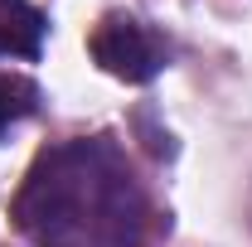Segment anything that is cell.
Wrapping results in <instances>:
<instances>
[{
  "instance_id": "cell-1",
  "label": "cell",
  "mask_w": 252,
  "mask_h": 247,
  "mask_svg": "<svg viewBox=\"0 0 252 247\" xmlns=\"http://www.w3.org/2000/svg\"><path fill=\"white\" fill-rule=\"evenodd\" d=\"M10 218L39 247H141L151 204L117 141L78 136L30 165Z\"/></svg>"
},
{
  "instance_id": "cell-2",
  "label": "cell",
  "mask_w": 252,
  "mask_h": 247,
  "mask_svg": "<svg viewBox=\"0 0 252 247\" xmlns=\"http://www.w3.org/2000/svg\"><path fill=\"white\" fill-rule=\"evenodd\" d=\"M88 49H93V59L102 63L112 78H122V83H151L160 68H165V59H170L165 39L151 34L141 20H131V15H107L93 30Z\"/></svg>"
},
{
  "instance_id": "cell-3",
  "label": "cell",
  "mask_w": 252,
  "mask_h": 247,
  "mask_svg": "<svg viewBox=\"0 0 252 247\" xmlns=\"http://www.w3.org/2000/svg\"><path fill=\"white\" fill-rule=\"evenodd\" d=\"M44 49V15L30 0H0V59H34Z\"/></svg>"
},
{
  "instance_id": "cell-4",
  "label": "cell",
  "mask_w": 252,
  "mask_h": 247,
  "mask_svg": "<svg viewBox=\"0 0 252 247\" xmlns=\"http://www.w3.org/2000/svg\"><path fill=\"white\" fill-rule=\"evenodd\" d=\"M34 107H39V88H34V78L0 73V136H5L15 122L34 117Z\"/></svg>"
}]
</instances>
